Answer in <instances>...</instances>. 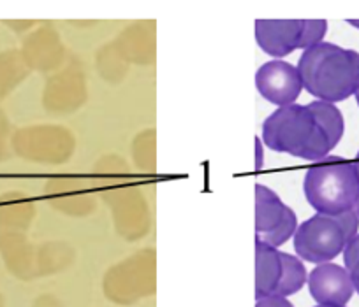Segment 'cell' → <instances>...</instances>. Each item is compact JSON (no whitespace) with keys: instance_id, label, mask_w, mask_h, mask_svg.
<instances>
[{"instance_id":"cell-3","label":"cell","mask_w":359,"mask_h":307,"mask_svg":"<svg viewBox=\"0 0 359 307\" xmlns=\"http://www.w3.org/2000/svg\"><path fill=\"white\" fill-rule=\"evenodd\" d=\"M306 202L319 215L337 216L352 211L359 199L354 164L341 157H326L306 171L303 181Z\"/></svg>"},{"instance_id":"cell-11","label":"cell","mask_w":359,"mask_h":307,"mask_svg":"<svg viewBox=\"0 0 359 307\" xmlns=\"http://www.w3.org/2000/svg\"><path fill=\"white\" fill-rule=\"evenodd\" d=\"M306 106H309V109L312 111V115L316 116L320 129H323L324 134L327 136L331 146L337 148L340 139L344 137L345 130V122L340 109L334 104H330V102H323V100H313V102H310V104Z\"/></svg>"},{"instance_id":"cell-13","label":"cell","mask_w":359,"mask_h":307,"mask_svg":"<svg viewBox=\"0 0 359 307\" xmlns=\"http://www.w3.org/2000/svg\"><path fill=\"white\" fill-rule=\"evenodd\" d=\"M344 264L348 276H351L355 293L359 295V234L345 246Z\"/></svg>"},{"instance_id":"cell-6","label":"cell","mask_w":359,"mask_h":307,"mask_svg":"<svg viewBox=\"0 0 359 307\" xmlns=\"http://www.w3.org/2000/svg\"><path fill=\"white\" fill-rule=\"evenodd\" d=\"M255 86L268 102L278 108H287L294 104L302 93L303 79L296 65L284 60H271L259 67Z\"/></svg>"},{"instance_id":"cell-14","label":"cell","mask_w":359,"mask_h":307,"mask_svg":"<svg viewBox=\"0 0 359 307\" xmlns=\"http://www.w3.org/2000/svg\"><path fill=\"white\" fill-rule=\"evenodd\" d=\"M255 307H294L287 299L278 295H269L264 297V299H259L255 302Z\"/></svg>"},{"instance_id":"cell-7","label":"cell","mask_w":359,"mask_h":307,"mask_svg":"<svg viewBox=\"0 0 359 307\" xmlns=\"http://www.w3.org/2000/svg\"><path fill=\"white\" fill-rule=\"evenodd\" d=\"M309 292L317 306L345 307L355 293L347 269L327 262L320 264L309 274Z\"/></svg>"},{"instance_id":"cell-19","label":"cell","mask_w":359,"mask_h":307,"mask_svg":"<svg viewBox=\"0 0 359 307\" xmlns=\"http://www.w3.org/2000/svg\"><path fill=\"white\" fill-rule=\"evenodd\" d=\"M355 100H358V106H359V90H358V93H355Z\"/></svg>"},{"instance_id":"cell-5","label":"cell","mask_w":359,"mask_h":307,"mask_svg":"<svg viewBox=\"0 0 359 307\" xmlns=\"http://www.w3.org/2000/svg\"><path fill=\"white\" fill-rule=\"evenodd\" d=\"M298 218L280 197L264 185H255V241L280 248L294 237Z\"/></svg>"},{"instance_id":"cell-17","label":"cell","mask_w":359,"mask_h":307,"mask_svg":"<svg viewBox=\"0 0 359 307\" xmlns=\"http://www.w3.org/2000/svg\"><path fill=\"white\" fill-rule=\"evenodd\" d=\"M348 25H352V27H355V29L359 30V20H348Z\"/></svg>"},{"instance_id":"cell-9","label":"cell","mask_w":359,"mask_h":307,"mask_svg":"<svg viewBox=\"0 0 359 307\" xmlns=\"http://www.w3.org/2000/svg\"><path fill=\"white\" fill-rule=\"evenodd\" d=\"M280 278V251L262 241H255V299L275 295Z\"/></svg>"},{"instance_id":"cell-2","label":"cell","mask_w":359,"mask_h":307,"mask_svg":"<svg viewBox=\"0 0 359 307\" xmlns=\"http://www.w3.org/2000/svg\"><path fill=\"white\" fill-rule=\"evenodd\" d=\"M261 139L269 150L309 162L324 160L334 150L309 106L299 104L271 113L262 123Z\"/></svg>"},{"instance_id":"cell-15","label":"cell","mask_w":359,"mask_h":307,"mask_svg":"<svg viewBox=\"0 0 359 307\" xmlns=\"http://www.w3.org/2000/svg\"><path fill=\"white\" fill-rule=\"evenodd\" d=\"M264 165V143L261 137H255V169H262Z\"/></svg>"},{"instance_id":"cell-4","label":"cell","mask_w":359,"mask_h":307,"mask_svg":"<svg viewBox=\"0 0 359 307\" xmlns=\"http://www.w3.org/2000/svg\"><path fill=\"white\" fill-rule=\"evenodd\" d=\"M359 216L355 209L344 215H313L298 225L294 237V251L302 260L310 264H327L344 253L345 246L358 236Z\"/></svg>"},{"instance_id":"cell-16","label":"cell","mask_w":359,"mask_h":307,"mask_svg":"<svg viewBox=\"0 0 359 307\" xmlns=\"http://www.w3.org/2000/svg\"><path fill=\"white\" fill-rule=\"evenodd\" d=\"M352 164H354L355 174H358V181H359V151H358V155H355V160L352 162Z\"/></svg>"},{"instance_id":"cell-1","label":"cell","mask_w":359,"mask_h":307,"mask_svg":"<svg viewBox=\"0 0 359 307\" xmlns=\"http://www.w3.org/2000/svg\"><path fill=\"white\" fill-rule=\"evenodd\" d=\"M303 88L317 100L337 104L359 90V53L331 43L303 51L298 62Z\"/></svg>"},{"instance_id":"cell-20","label":"cell","mask_w":359,"mask_h":307,"mask_svg":"<svg viewBox=\"0 0 359 307\" xmlns=\"http://www.w3.org/2000/svg\"><path fill=\"white\" fill-rule=\"evenodd\" d=\"M316 307H337V306H316Z\"/></svg>"},{"instance_id":"cell-10","label":"cell","mask_w":359,"mask_h":307,"mask_svg":"<svg viewBox=\"0 0 359 307\" xmlns=\"http://www.w3.org/2000/svg\"><path fill=\"white\" fill-rule=\"evenodd\" d=\"M280 257H282V278H280V283H278L275 295L287 299V297L298 293L299 290L306 285V281H309V274H306V267L303 265V260L299 257H296V255H291V253H284V251H280Z\"/></svg>"},{"instance_id":"cell-18","label":"cell","mask_w":359,"mask_h":307,"mask_svg":"<svg viewBox=\"0 0 359 307\" xmlns=\"http://www.w3.org/2000/svg\"><path fill=\"white\" fill-rule=\"evenodd\" d=\"M355 213H358V216H359V199H358V202H355Z\"/></svg>"},{"instance_id":"cell-12","label":"cell","mask_w":359,"mask_h":307,"mask_svg":"<svg viewBox=\"0 0 359 307\" xmlns=\"http://www.w3.org/2000/svg\"><path fill=\"white\" fill-rule=\"evenodd\" d=\"M327 32L326 20H303L302 41H299V50H310L317 44L324 43V36Z\"/></svg>"},{"instance_id":"cell-8","label":"cell","mask_w":359,"mask_h":307,"mask_svg":"<svg viewBox=\"0 0 359 307\" xmlns=\"http://www.w3.org/2000/svg\"><path fill=\"white\" fill-rule=\"evenodd\" d=\"M255 41L275 60L299 50L303 20H255Z\"/></svg>"}]
</instances>
